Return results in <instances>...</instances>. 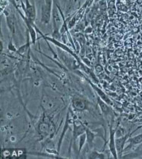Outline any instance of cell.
<instances>
[{"label": "cell", "mask_w": 142, "mask_h": 159, "mask_svg": "<svg viewBox=\"0 0 142 159\" xmlns=\"http://www.w3.org/2000/svg\"><path fill=\"white\" fill-rule=\"evenodd\" d=\"M100 1V0H93V2H94L95 3H97V2H99Z\"/></svg>", "instance_id": "cell-14"}, {"label": "cell", "mask_w": 142, "mask_h": 159, "mask_svg": "<svg viewBox=\"0 0 142 159\" xmlns=\"http://www.w3.org/2000/svg\"><path fill=\"white\" fill-rule=\"evenodd\" d=\"M87 158H108V156L105 154V152H99L98 151L92 149L87 156Z\"/></svg>", "instance_id": "cell-10"}, {"label": "cell", "mask_w": 142, "mask_h": 159, "mask_svg": "<svg viewBox=\"0 0 142 159\" xmlns=\"http://www.w3.org/2000/svg\"><path fill=\"white\" fill-rule=\"evenodd\" d=\"M6 24L7 25V28L9 31L12 37H13L12 40L14 43L15 42L16 39H18V37L21 38V34L20 30H19L18 18L15 15V13L12 10V11L8 15H6Z\"/></svg>", "instance_id": "cell-4"}, {"label": "cell", "mask_w": 142, "mask_h": 159, "mask_svg": "<svg viewBox=\"0 0 142 159\" xmlns=\"http://www.w3.org/2000/svg\"><path fill=\"white\" fill-rule=\"evenodd\" d=\"M129 133L127 132V129L125 127L122 125H119L118 124L116 127V138L118 137H122V136H125L127 135Z\"/></svg>", "instance_id": "cell-12"}, {"label": "cell", "mask_w": 142, "mask_h": 159, "mask_svg": "<svg viewBox=\"0 0 142 159\" xmlns=\"http://www.w3.org/2000/svg\"><path fill=\"white\" fill-rule=\"evenodd\" d=\"M57 55L60 61L69 71H74L76 70H80L81 63L75 58L67 52L64 51L60 48L56 47Z\"/></svg>", "instance_id": "cell-2"}, {"label": "cell", "mask_w": 142, "mask_h": 159, "mask_svg": "<svg viewBox=\"0 0 142 159\" xmlns=\"http://www.w3.org/2000/svg\"><path fill=\"white\" fill-rule=\"evenodd\" d=\"M78 155L80 156L81 152L82 151L83 148H84L85 144L87 143V136L85 133H84L83 134H81L80 136L78 139Z\"/></svg>", "instance_id": "cell-11"}, {"label": "cell", "mask_w": 142, "mask_h": 159, "mask_svg": "<svg viewBox=\"0 0 142 159\" xmlns=\"http://www.w3.org/2000/svg\"><path fill=\"white\" fill-rule=\"evenodd\" d=\"M95 70H96L97 72H98V73H100V72L103 71V67L101 66V65L98 64V65H97L96 66H95Z\"/></svg>", "instance_id": "cell-13"}, {"label": "cell", "mask_w": 142, "mask_h": 159, "mask_svg": "<svg viewBox=\"0 0 142 159\" xmlns=\"http://www.w3.org/2000/svg\"><path fill=\"white\" fill-rule=\"evenodd\" d=\"M53 0H42L41 2L40 11V22L44 26L49 25L52 20Z\"/></svg>", "instance_id": "cell-3"}, {"label": "cell", "mask_w": 142, "mask_h": 159, "mask_svg": "<svg viewBox=\"0 0 142 159\" xmlns=\"http://www.w3.org/2000/svg\"><path fill=\"white\" fill-rule=\"evenodd\" d=\"M63 99L59 98L49 94L42 89V95L40 97V108L42 111L50 115H58L62 110Z\"/></svg>", "instance_id": "cell-1"}, {"label": "cell", "mask_w": 142, "mask_h": 159, "mask_svg": "<svg viewBox=\"0 0 142 159\" xmlns=\"http://www.w3.org/2000/svg\"><path fill=\"white\" fill-rule=\"evenodd\" d=\"M108 149L111 154L112 158H119L116 148V129H114L112 124H110L109 125Z\"/></svg>", "instance_id": "cell-6"}, {"label": "cell", "mask_w": 142, "mask_h": 159, "mask_svg": "<svg viewBox=\"0 0 142 159\" xmlns=\"http://www.w3.org/2000/svg\"><path fill=\"white\" fill-rule=\"evenodd\" d=\"M86 80H88V84H90V86H91V88L93 89V91L94 92L95 94H96L97 96H99V97L101 98L102 100H103V101H104L105 102H107V104L112 106V105L113 104H112V100L110 99V96H109L108 95H107V93H106L103 90V89H100L99 86H97V84L93 83L92 81L89 79V77H87Z\"/></svg>", "instance_id": "cell-7"}, {"label": "cell", "mask_w": 142, "mask_h": 159, "mask_svg": "<svg viewBox=\"0 0 142 159\" xmlns=\"http://www.w3.org/2000/svg\"><path fill=\"white\" fill-rule=\"evenodd\" d=\"M130 137V134H128L125 136L122 137L116 138V148L119 158H122L124 154V149L125 147V144L127 143L128 139Z\"/></svg>", "instance_id": "cell-8"}, {"label": "cell", "mask_w": 142, "mask_h": 159, "mask_svg": "<svg viewBox=\"0 0 142 159\" xmlns=\"http://www.w3.org/2000/svg\"><path fill=\"white\" fill-rule=\"evenodd\" d=\"M85 134L87 136V144L89 146L91 149L94 148V140L96 137H100L99 134L94 129H91L89 127L86 125L85 127Z\"/></svg>", "instance_id": "cell-9"}, {"label": "cell", "mask_w": 142, "mask_h": 159, "mask_svg": "<svg viewBox=\"0 0 142 159\" xmlns=\"http://www.w3.org/2000/svg\"><path fill=\"white\" fill-rule=\"evenodd\" d=\"M97 104L100 108V111L101 113L104 120H107V121H110V124H112L114 118L113 110L111 108V105H108L107 102H105L103 100H102L99 96H97Z\"/></svg>", "instance_id": "cell-5"}]
</instances>
